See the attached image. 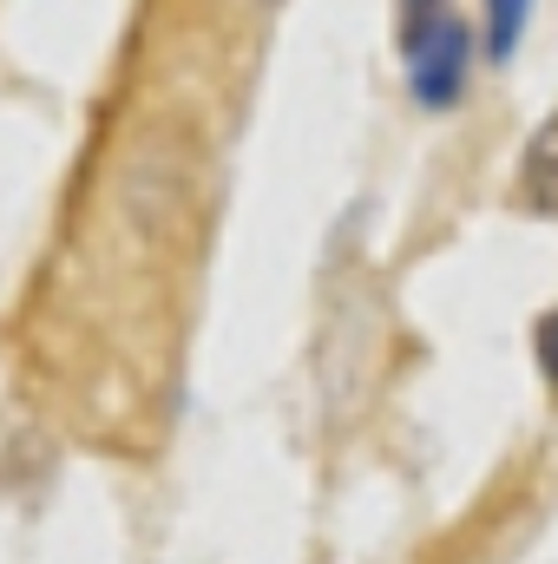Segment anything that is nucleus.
<instances>
[{"mask_svg": "<svg viewBox=\"0 0 558 564\" xmlns=\"http://www.w3.org/2000/svg\"><path fill=\"white\" fill-rule=\"evenodd\" d=\"M401 59H408V93L427 112H453L466 99V66H473V26L460 13H440L427 33L401 40Z\"/></svg>", "mask_w": 558, "mask_h": 564, "instance_id": "nucleus-1", "label": "nucleus"}, {"mask_svg": "<svg viewBox=\"0 0 558 564\" xmlns=\"http://www.w3.org/2000/svg\"><path fill=\"white\" fill-rule=\"evenodd\" d=\"M519 191L539 217L558 224V106L539 119V132L526 139V158H519Z\"/></svg>", "mask_w": 558, "mask_h": 564, "instance_id": "nucleus-2", "label": "nucleus"}, {"mask_svg": "<svg viewBox=\"0 0 558 564\" xmlns=\"http://www.w3.org/2000/svg\"><path fill=\"white\" fill-rule=\"evenodd\" d=\"M526 20H533V0H486V53L513 59L526 40Z\"/></svg>", "mask_w": 558, "mask_h": 564, "instance_id": "nucleus-3", "label": "nucleus"}, {"mask_svg": "<svg viewBox=\"0 0 558 564\" xmlns=\"http://www.w3.org/2000/svg\"><path fill=\"white\" fill-rule=\"evenodd\" d=\"M533 348H539V375L552 381V394H558V308H546V315H539V328H533Z\"/></svg>", "mask_w": 558, "mask_h": 564, "instance_id": "nucleus-4", "label": "nucleus"}, {"mask_svg": "<svg viewBox=\"0 0 558 564\" xmlns=\"http://www.w3.org/2000/svg\"><path fill=\"white\" fill-rule=\"evenodd\" d=\"M440 13H453V0H401V40H415V33H427Z\"/></svg>", "mask_w": 558, "mask_h": 564, "instance_id": "nucleus-5", "label": "nucleus"}]
</instances>
